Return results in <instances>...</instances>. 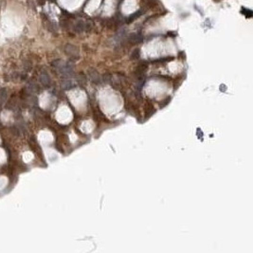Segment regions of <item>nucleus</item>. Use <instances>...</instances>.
Returning <instances> with one entry per match:
<instances>
[{
	"label": "nucleus",
	"mask_w": 253,
	"mask_h": 253,
	"mask_svg": "<svg viewBox=\"0 0 253 253\" xmlns=\"http://www.w3.org/2000/svg\"><path fill=\"white\" fill-rule=\"evenodd\" d=\"M51 66L59 71L65 78L71 77L74 73V65L70 62H64L62 60H55L51 63Z\"/></svg>",
	"instance_id": "obj_1"
},
{
	"label": "nucleus",
	"mask_w": 253,
	"mask_h": 253,
	"mask_svg": "<svg viewBox=\"0 0 253 253\" xmlns=\"http://www.w3.org/2000/svg\"><path fill=\"white\" fill-rule=\"evenodd\" d=\"M92 28V25L90 22L83 21V20H79L74 24L73 29L77 33H82L83 31H89Z\"/></svg>",
	"instance_id": "obj_2"
},
{
	"label": "nucleus",
	"mask_w": 253,
	"mask_h": 253,
	"mask_svg": "<svg viewBox=\"0 0 253 253\" xmlns=\"http://www.w3.org/2000/svg\"><path fill=\"white\" fill-rule=\"evenodd\" d=\"M66 54L70 57L72 60H77L80 58V50L79 48L74 46V45H71V44H68L65 46V48H64Z\"/></svg>",
	"instance_id": "obj_3"
},
{
	"label": "nucleus",
	"mask_w": 253,
	"mask_h": 253,
	"mask_svg": "<svg viewBox=\"0 0 253 253\" xmlns=\"http://www.w3.org/2000/svg\"><path fill=\"white\" fill-rule=\"evenodd\" d=\"M88 77H89V79L91 80L92 83H96V84L100 83L101 81H102V78H101L99 72L96 69H94V68H90L88 70Z\"/></svg>",
	"instance_id": "obj_4"
},
{
	"label": "nucleus",
	"mask_w": 253,
	"mask_h": 253,
	"mask_svg": "<svg viewBox=\"0 0 253 253\" xmlns=\"http://www.w3.org/2000/svg\"><path fill=\"white\" fill-rule=\"evenodd\" d=\"M39 81H40V83L44 86H49V84L51 83L50 76L48 75V73L47 71H42L40 73V75H39Z\"/></svg>",
	"instance_id": "obj_5"
},
{
	"label": "nucleus",
	"mask_w": 253,
	"mask_h": 253,
	"mask_svg": "<svg viewBox=\"0 0 253 253\" xmlns=\"http://www.w3.org/2000/svg\"><path fill=\"white\" fill-rule=\"evenodd\" d=\"M142 40H143V36L139 33H132L128 37V41L132 44H139L142 42Z\"/></svg>",
	"instance_id": "obj_6"
},
{
	"label": "nucleus",
	"mask_w": 253,
	"mask_h": 253,
	"mask_svg": "<svg viewBox=\"0 0 253 253\" xmlns=\"http://www.w3.org/2000/svg\"><path fill=\"white\" fill-rule=\"evenodd\" d=\"M62 86L64 89H70L72 87L75 86V83L72 82V79L70 77H68V78H65L64 81L62 82Z\"/></svg>",
	"instance_id": "obj_7"
},
{
	"label": "nucleus",
	"mask_w": 253,
	"mask_h": 253,
	"mask_svg": "<svg viewBox=\"0 0 253 253\" xmlns=\"http://www.w3.org/2000/svg\"><path fill=\"white\" fill-rule=\"evenodd\" d=\"M147 68H148V66H147V64H145V63H142V64H140L137 68H136V70H135V74L136 75H138L139 77H140L141 75H143L144 74V72L146 71V69H147Z\"/></svg>",
	"instance_id": "obj_8"
},
{
	"label": "nucleus",
	"mask_w": 253,
	"mask_h": 253,
	"mask_svg": "<svg viewBox=\"0 0 253 253\" xmlns=\"http://www.w3.org/2000/svg\"><path fill=\"white\" fill-rule=\"evenodd\" d=\"M26 89L28 90V94H34V93H36V92H37L38 87H37L36 83H34L33 82H29V83L27 84Z\"/></svg>",
	"instance_id": "obj_9"
},
{
	"label": "nucleus",
	"mask_w": 253,
	"mask_h": 253,
	"mask_svg": "<svg viewBox=\"0 0 253 253\" xmlns=\"http://www.w3.org/2000/svg\"><path fill=\"white\" fill-rule=\"evenodd\" d=\"M7 98H8L7 90L5 88H1L0 89V104L3 105L7 102Z\"/></svg>",
	"instance_id": "obj_10"
},
{
	"label": "nucleus",
	"mask_w": 253,
	"mask_h": 253,
	"mask_svg": "<svg viewBox=\"0 0 253 253\" xmlns=\"http://www.w3.org/2000/svg\"><path fill=\"white\" fill-rule=\"evenodd\" d=\"M78 83L80 85H84L86 83V76L83 73H80L78 75V79H77Z\"/></svg>",
	"instance_id": "obj_11"
},
{
	"label": "nucleus",
	"mask_w": 253,
	"mask_h": 253,
	"mask_svg": "<svg viewBox=\"0 0 253 253\" xmlns=\"http://www.w3.org/2000/svg\"><path fill=\"white\" fill-rule=\"evenodd\" d=\"M143 13V12L142 11H138L137 13H133L129 18H128V22H131V21H134V20H136L137 18H139L141 14Z\"/></svg>",
	"instance_id": "obj_12"
},
{
	"label": "nucleus",
	"mask_w": 253,
	"mask_h": 253,
	"mask_svg": "<svg viewBox=\"0 0 253 253\" xmlns=\"http://www.w3.org/2000/svg\"><path fill=\"white\" fill-rule=\"evenodd\" d=\"M140 56V50L139 48H136L133 50L132 54H131V59L132 60H138Z\"/></svg>",
	"instance_id": "obj_13"
},
{
	"label": "nucleus",
	"mask_w": 253,
	"mask_h": 253,
	"mask_svg": "<svg viewBox=\"0 0 253 253\" xmlns=\"http://www.w3.org/2000/svg\"><path fill=\"white\" fill-rule=\"evenodd\" d=\"M241 13H242L245 16H246V17H248V18L252 16V12H251L250 10H248V9L243 8L242 11H241Z\"/></svg>",
	"instance_id": "obj_14"
},
{
	"label": "nucleus",
	"mask_w": 253,
	"mask_h": 253,
	"mask_svg": "<svg viewBox=\"0 0 253 253\" xmlns=\"http://www.w3.org/2000/svg\"><path fill=\"white\" fill-rule=\"evenodd\" d=\"M103 81H104V83H111V81H112V76H111L109 73H106V74H104V75L103 76Z\"/></svg>",
	"instance_id": "obj_15"
},
{
	"label": "nucleus",
	"mask_w": 253,
	"mask_h": 253,
	"mask_svg": "<svg viewBox=\"0 0 253 253\" xmlns=\"http://www.w3.org/2000/svg\"><path fill=\"white\" fill-rule=\"evenodd\" d=\"M170 102H171V97H168L166 100H164V101H163V104H160V107H165V106H166V105H167V104H168Z\"/></svg>",
	"instance_id": "obj_16"
},
{
	"label": "nucleus",
	"mask_w": 253,
	"mask_h": 253,
	"mask_svg": "<svg viewBox=\"0 0 253 253\" xmlns=\"http://www.w3.org/2000/svg\"><path fill=\"white\" fill-rule=\"evenodd\" d=\"M1 106H2V105H1V104H0V108H1Z\"/></svg>",
	"instance_id": "obj_17"
}]
</instances>
